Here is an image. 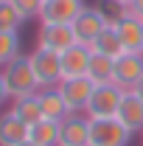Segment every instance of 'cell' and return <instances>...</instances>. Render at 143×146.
<instances>
[{"mask_svg":"<svg viewBox=\"0 0 143 146\" xmlns=\"http://www.w3.org/2000/svg\"><path fill=\"white\" fill-rule=\"evenodd\" d=\"M3 82H6V90L14 98H23V96H34L39 93V82L34 76V68H31V59L25 54H20L17 59H11L6 68H3Z\"/></svg>","mask_w":143,"mask_h":146,"instance_id":"6da1fadb","label":"cell"},{"mask_svg":"<svg viewBox=\"0 0 143 146\" xmlns=\"http://www.w3.org/2000/svg\"><path fill=\"white\" fill-rule=\"evenodd\" d=\"M124 93L126 90H121L115 82H109V84H95V90H93V96H90V101H87L84 115H87L90 121H95V118H115Z\"/></svg>","mask_w":143,"mask_h":146,"instance_id":"7a4b0ae2","label":"cell"},{"mask_svg":"<svg viewBox=\"0 0 143 146\" xmlns=\"http://www.w3.org/2000/svg\"><path fill=\"white\" fill-rule=\"evenodd\" d=\"M132 132L118 118H95L90 121V146H129Z\"/></svg>","mask_w":143,"mask_h":146,"instance_id":"3957f363","label":"cell"},{"mask_svg":"<svg viewBox=\"0 0 143 146\" xmlns=\"http://www.w3.org/2000/svg\"><path fill=\"white\" fill-rule=\"evenodd\" d=\"M28 59H31V68H34L36 82H39V90H42V87H56V84L62 82V56L59 54L36 48L34 54H28Z\"/></svg>","mask_w":143,"mask_h":146,"instance_id":"277c9868","label":"cell"},{"mask_svg":"<svg viewBox=\"0 0 143 146\" xmlns=\"http://www.w3.org/2000/svg\"><path fill=\"white\" fill-rule=\"evenodd\" d=\"M84 0H45L42 11H39V23L45 25H73V20L84 11Z\"/></svg>","mask_w":143,"mask_h":146,"instance_id":"5b68a950","label":"cell"},{"mask_svg":"<svg viewBox=\"0 0 143 146\" xmlns=\"http://www.w3.org/2000/svg\"><path fill=\"white\" fill-rule=\"evenodd\" d=\"M140 79H143V51H124L115 59L112 82L121 90H132Z\"/></svg>","mask_w":143,"mask_h":146,"instance_id":"8992f818","label":"cell"},{"mask_svg":"<svg viewBox=\"0 0 143 146\" xmlns=\"http://www.w3.org/2000/svg\"><path fill=\"white\" fill-rule=\"evenodd\" d=\"M104 28H109V23H107L104 11H101L98 6H87L79 17L73 20V34H76V39H79L81 45H93L95 36L101 34Z\"/></svg>","mask_w":143,"mask_h":146,"instance_id":"52a82bcc","label":"cell"},{"mask_svg":"<svg viewBox=\"0 0 143 146\" xmlns=\"http://www.w3.org/2000/svg\"><path fill=\"white\" fill-rule=\"evenodd\" d=\"M79 39L73 34V25H45L39 23V31H36V48L42 51H54V54H62L73 48Z\"/></svg>","mask_w":143,"mask_h":146,"instance_id":"ba28073f","label":"cell"},{"mask_svg":"<svg viewBox=\"0 0 143 146\" xmlns=\"http://www.w3.org/2000/svg\"><path fill=\"white\" fill-rule=\"evenodd\" d=\"M56 87H59V93H62V98H65V104H68L70 112H84L90 96L95 90V84L87 76H81V79H62Z\"/></svg>","mask_w":143,"mask_h":146,"instance_id":"9c48e42d","label":"cell"},{"mask_svg":"<svg viewBox=\"0 0 143 146\" xmlns=\"http://www.w3.org/2000/svg\"><path fill=\"white\" fill-rule=\"evenodd\" d=\"M59 146H90V118L84 112H70L62 121Z\"/></svg>","mask_w":143,"mask_h":146,"instance_id":"30bf717a","label":"cell"},{"mask_svg":"<svg viewBox=\"0 0 143 146\" xmlns=\"http://www.w3.org/2000/svg\"><path fill=\"white\" fill-rule=\"evenodd\" d=\"M59 56H62V79H81V76H87V70H90V59H93L90 45L76 42L73 48L62 51Z\"/></svg>","mask_w":143,"mask_h":146,"instance_id":"8fae6325","label":"cell"},{"mask_svg":"<svg viewBox=\"0 0 143 146\" xmlns=\"http://www.w3.org/2000/svg\"><path fill=\"white\" fill-rule=\"evenodd\" d=\"M115 118H118L132 135L143 132V98L135 90H126L124 98H121V107L115 112Z\"/></svg>","mask_w":143,"mask_h":146,"instance_id":"7c38bea8","label":"cell"},{"mask_svg":"<svg viewBox=\"0 0 143 146\" xmlns=\"http://www.w3.org/2000/svg\"><path fill=\"white\" fill-rule=\"evenodd\" d=\"M115 31L124 42V51H143V20L132 17L126 11L124 17L115 23Z\"/></svg>","mask_w":143,"mask_h":146,"instance_id":"4fadbf2b","label":"cell"},{"mask_svg":"<svg viewBox=\"0 0 143 146\" xmlns=\"http://www.w3.org/2000/svg\"><path fill=\"white\" fill-rule=\"evenodd\" d=\"M28 141V124L20 121L17 115L9 110L0 115V146H17Z\"/></svg>","mask_w":143,"mask_h":146,"instance_id":"5bb4252c","label":"cell"},{"mask_svg":"<svg viewBox=\"0 0 143 146\" xmlns=\"http://www.w3.org/2000/svg\"><path fill=\"white\" fill-rule=\"evenodd\" d=\"M39 107H42V118H51V121H65L70 115L59 87H42L39 90Z\"/></svg>","mask_w":143,"mask_h":146,"instance_id":"9a60e30c","label":"cell"},{"mask_svg":"<svg viewBox=\"0 0 143 146\" xmlns=\"http://www.w3.org/2000/svg\"><path fill=\"white\" fill-rule=\"evenodd\" d=\"M59 129H62V121L42 118L28 127V141H34L36 146H59Z\"/></svg>","mask_w":143,"mask_h":146,"instance_id":"2e32d148","label":"cell"},{"mask_svg":"<svg viewBox=\"0 0 143 146\" xmlns=\"http://www.w3.org/2000/svg\"><path fill=\"white\" fill-rule=\"evenodd\" d=\"M90 51H93V54L112 56V59H118V56L124 54V42H121V36H118V31H115V25L104 28L101 34L95 36V42L90 45Z\"/></svg>","mask_w":143,"mask_h":146,"instance_id":"e0dca14e","label":"cell"},{"mask_svg":"<svg viewBox=\"0 0 143 146\" xmlns=\"http://www.w3.org/2000/svg\"><path fill=\"white\" fill-rule=\"evenodd\" d=\"M11 112L17 115L20 121H25L28 127H31V124H36V121H42L39 93H34V96H23V98H14V104H11Z\"/></svg>","mask_w":143,"mask_h":146,"instance_id":"ac0fdd59","label":"cell"},{"mask_svg":"<svg viewBox=\"0 0 143 146\" xmlns=\"http://www.w3.org/2000/svg\"><path fill=\"white\" fill-rule=\"evenodd\" d=\"M112 70H115V59H112V56L93 54L87 79L93 82V84H109V82H112Z\"/></svg>","mask_w":143,"mask_h":146,"instance_id":"d6986e66","label":"cell"},{"mask_svg":"<svg viewBox=\"0 0 143 146\" xmlns=\"http://www.w3.org/2000/svg\"><path fill=\"white\" fill-rule=\"evenodd\" d=\"M20 48H23V39H20V31H0V70L20 56Z\"/></svg>","mask_w":143,"mask_h":146,"instance_id":"ffe728a7","label":"cell"},{"mask_svg":"<svg viewBox=\"0 0 143 146\" xmlns=\"http://www.w3.org/2000/svg\"><path fill=\"white\" fill-rule=\"evenodd\" d=\"M20 25H23V17L11 6V0H0V31H20Z\"/></svg>","mask_w":143,"mask_h":146,"instance_id":"44dd1931","label":"cell"},{"mask_svg":"<svg viewBox=\"0 0 143 146\" xmlns=\"http://www.w3.org/2000/svg\"><path fill=\"white\" fill-rule=\"evenodd\" d=\"M42 3H45V0H11V6L17 9V14L23 17V23H28V20H39Z\"/></svg>","mask_w":143,"mask_h":146,"instance_id":"7402d4cb","label":"cell"},{"mask_svg":"<svg viewBox=\"0 0 143 146\" xmlns=\"http://www.w3.org/2000/svg\"><path fill=\"white\" fill-rule=\"evenodd\" d=\"M126 11H129L132 17L143 20V0H129V3H126Z\"/></svg>","mask_w":143,"mask_h":146,"instance_id":"603a6c76","label":"cell"},{"mask_svg":"<svg viewBox=\"0 0 143 146\" xmlns=\"http://www.w3.org/2000/svg\"><path fill=\"white\" fill-rule=\"evenodd\" d=\"M9 98H11V96H9V90H6V82H3V73H0V107H3Z\"/></svg>","mask_w":143,"mask_h":146,"instance_id":"cb8c5ba5","label":"cell"},{"mask_svg":"<svg viewBox=\"0 0 143 146\" xmlns=\"http://www.w3.org/2000/svg\"><path fill=\"white\" fill-rule=\"evenodd\" d=\"M132 90H135V93H138V96H140V98H143V79H140V82H138V84H135V87H132Z\"/></svg>","mask_w":143,"mask_h":146,"instance_id":"d4e9b609","label":"cell"},{"mask_svg":"<svg viewBox=\"0 0 143 146\" xmlns=\"http://www.w3.org/2000/svg\"><path fill=\"white\" fill-rule=\"evenodd\" d=\"M17 146H36L34 141H23V143H17Z\"/></svg>","mask_w":143,"mask_h":146,"instance_id":"484cf974","label":"cell"},{"mask_svg":"<svg viewBox=\"0 0 143 146\" xmlns=\"http://www.w3.org/2000/svg\"><path fill=\"white\" fill-rule=\"evenodd\" d=\"M115 3H124V6H126V3H129V0H115Z\"/></svg>","mask_w":143,"mask_h":146,"instance_id":"4316f807","label":"cell"}]
</instances>
